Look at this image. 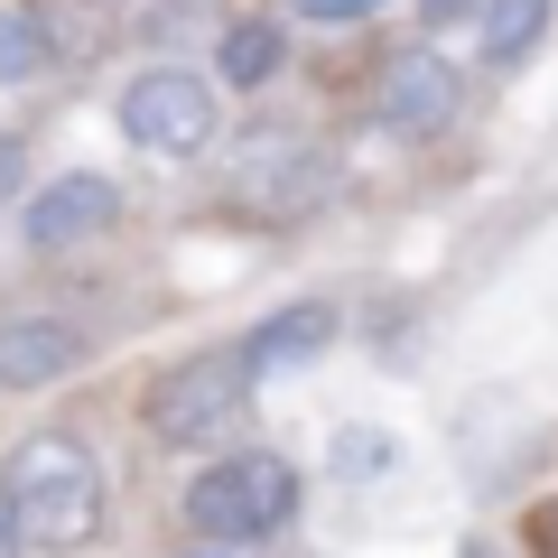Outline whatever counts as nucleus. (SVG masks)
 Wrapping results in <instances>:
<instances>
[{
    "mask_svg": "<svg viewBox=\"0 0 558 558\" xmlns=\"http://www.w3.org/2000/svg\"><path fill=\"white\" fill-rule=\"evenodd\" d=\"M336 475H391V438H381V428H344L336 438Z\"/></svg>",
    "mask_w": 558,
    "mask_h": 558,
    "instance_id": "nucleus-13",
    "label": "nucleus"
},
{
    "mask_svg": "<svg viewBox=\"0 0 558 558\" xmlns=\"http://www.w3.org/2000/svg\"><path fill=\"white\" fill-rule=\"evenodd\" d=\"M279 57H289V28H279V20H233L223 47H215V75L233 84V94H252V84L279 75Z\"/></svg>",
    "mask_w": 558,
    "mask_h": 558,
    "instance_id": "nucleus-11",
    "label": "nucleus"
},
{
    "mask_svg": "<svg viewBox=\"0 0 558 558\" xmlns=\"http://www.w3.org/2000/svg\"><path fill=\"white\" fill-rule=\"evenodd\" d=\"M186 521H196L205 549H252V539H279L299 521V465L270 457V447H242V457L205 465L186 484Z\"/></svg>",
    "mask_w": 558,
    "mask_h": 558,
    "instance_id": "nucleus-2",
    "label": "nucleus"
},
{
    "mask_svg": "<svg viewBox=\"0 0 558 558\" xmlns=\"http://www.w3.org/2000/svg\"><path fill=\"white\" fill-rule=\"evenodd\" d=\"M465 558H502V549H494V539H475V549H465Z\"/></svg>",
    "mask_w": 558,
    "mask_h": 558,
    "instance_id": "nucleus-19",
    "label": "nucleus"
},
{
    "mask_svg": "<svg viewBox=\"0 0 558 558\" xmlns=\"http://www.w3.org/2000/svg\"><path fill=\"white\" fill-rule=\"evenodd\" d=\"M326 344H336V307H326V299H299V307H279V317H260L233 354H242V373H252V391H260V381L289 373V363H317Z\"/></svg>",
    "mask_w": 558,
    "mask_h": 558,
    "instance_id": "nucleus-9",
    "label": "nucleus"
},
{
    "mask_svg": "<svg viewBox=\"0 0 558 558\" xmlns=\"http://www.w3.org/2000/svg\"><path fill=\"white\" fill-rule=\"evenodd\" d=\"M418 20H428V28H475L484 0H418Z\"/></svg>",
    "mask_w": 558,
    "mask_h": 558,
    "instance_id": "nucleus-16",
    "label": "nucleus"
},
{
    "mask_svg": "<svg viewBox=\"0 0 558 558\" xmlns=\"http://www.w3.org/2000/svg\"><path fill=\"white\" fill-rule=\"evenodd\" d=\"M28 539H20V521H10V502H0V558H20Z\"/></svg>",
    "mask_w": 558,
    "mask_h": 558,
    "instance_id": "nucleus-18",
    "label": "nucleus"
},
{
    "mask_svg": "<svg viewBox=\"0 0 558 558\" xmlns=\"http://www.w3.org/2000/svg\"><path fill=\"white\" fill-rule=\"evenodd\" d=\"M84 363V336L65 317H0V391H57Z\"/></svg>",
    "mask_w": 558,
    "mask_h": 558,
    "instance_id": "nucleus-8",
    "label": "nucleus"
},
{
    "mask_svg": "<svg viewBox=\"0 0 558 558\" xmlns=\"http://www.w3.org/2000/svg\"><path fill=\"white\" fill-rule=\"evenodd\" d=\"M326 149L317 140H299V131H252L233 149V168H223V196L242 205V215H260V223H279V215H307V205L326 196Z\"/></svg>",
    "mask_w": 558,
    "mask_h": 558,
    "instance_id": "nucleus-5",
    "label": "nucleus"
},
{
    "mask_svg": "<svg viewBox=\"0 0 558 558\" xmlns=\"http://www.w3.org/2000/svg\"><path fill=\"white\" fill-rule=\"evenodd\" d=\"M20 186H28V140L0 131V205H20Z\"/></svg>",
    "mask_w": 558,
    "mask_h": 558,
    "instance_id": "nucleus-15",
    "label": "nucleus"
},
{
    "mask_svg": "<svg viewBox=\"0 0 558 558\" xmlns=\"http://www.w3.org/2000/svg\"><path fill=\"white\" fill-rule=\"evenodd\" d=\"M0 502H10V521H20L28 549H84V539L102 531V457L75 428H38V438L10 447Z\"/></svg>",
    "mask_w": 558,
    "mask_h": 558,
    "instance_id": "nucleus-1",
    "label": "nucleus"
},
{
    "mask_svg": "<svg viewBox=\"0 0 558 558\" xmlns=\"http://www.w3.org/2000/svg\"><path fill=\"white\" fill-rule=\"evenodd\" d=\"M215 84L186 65H149L140 84H121V140L149 159H205L215 149Z\"/></svg>",
    "mask_w": 558,
    "mask_h": 558,
    "instance_id": "nucleus-4",
    "label": "nucleus"
},
{
    "mask_svg": "<svg viewBox=\"0 0 558 558\" xmlns=\"http://www.w3.org/2000/svg\"><path fill=\"white\" fill-rule=\"evenodd\" d=\"M112 215H121V186L94 178V168H75V178H57V186H38V196H28L20 233H28V252H75V242L112 233Z\"/></svg>",
    "mask_w": 558,
    "mask_h": 558,
    "instance_id": "nucleus-7",
    "label": "nucleus"
},
{
    "mask_svg": "<svg viewBox=\"0 0 558 558\" xmlns=\"http://www.w3.org/2000/svg\"><path fill=\"white\" fill-rule=\"evenodd\" d=\"M196 558H233V549H196Z\"/></svg>",
    "mask_w": 558,
    "mask_h": 558,
    "instance_id": "nucleus-20",
    "label": "nucleus"
},
{
    "mask_svg": "<svg viewBox=\"0 0 558 558\" xmlns=\"http://www.w3.org/2000/svg\"><path fill=\"white\" fill-rule=\"evenodd\" d=\"M457 102H465V84H457V65H447L438 47H400V57L381 65V84H373V121L400 131V140H438L447 121H457Z\"/></svg>",
    "mask_w": 558,
    "mask_h": 558,
    "instance_id": "nucleus-6",
    "label": "nucleus"
},
{
    "mask_svg": "<svg viewBox=\"0 0 558 558\" xmlns=\"http://www.w3.org/2000/svg\"><path fill=\"white\" fill-rule=\"evenodd\" d=\"M47 65H57V47H47L38 10H0V84H38Z\"/></svg>",
    "mask_w": 558,
    "mask_h": 558,
    "instance_id": "nucleus-12",
    "label": "nucleus"
},
{
    "mask_svg": "<svg viewBox=\"0 0 558 558\" xmlns=\"http://www.w3.org/2000/svg\"><path fill=\"white\" fill-rule=\"evenodd\" d=\"M299 20H317V28H354V20H373L381 0H289Z\"/></svg>",
    "mask_w": 558,
    "mask_h": 558,
    "instance_id": "nucleus-14",
    "label": "nucleus"
},
{
    "mask_svg": "<svg viewBox=\"0 0 558 558\" xmlns=\"http://www.w3.org/2000/svg\"><path fill=\"white\" fill-rule=\"evenodd\" d=\"M531 549L558 558V502H539V512H531Z\"/></svg>",
    "mask_w": 558,
    "mask_h": 558,
    "instance_id": "nucleus-17",
    "label": "nucleus"
},
{
    "mask_svg": "<svg viewBox=\"0 0 558 558\" xmlns=\"http://www.w3.org/2000/svg\"><path fill=\"white\" fill-rule=\"evenodd\" d=\"M242 400H252V373H242L233 344H215V354H186V363H168V373L149 381L140 428L159 447H205V438H223L242 418Z\"/></svg>",
    "mask_w": 558,
    "mask_h": 558,
    "instance_id": "nucleus-3",
    "label": "nucleus"
},
{
    "mask_svg": "<svg viewBox=\"0 0 558 558\" xmlns=\"http://www.w3.org/2000/svg\"><path fill=\"white\" fill-rule=\"evenodd\" d=\"M484 38H475V57L494 65V75H512L521 57H531L539 38H549V0H484Z\"/></svg>",
    "mask_w": 558,
    "mask_h": 558,
    "instance_id": "nucleus-10",
    "label": "nucleus"
}]
</instances>
